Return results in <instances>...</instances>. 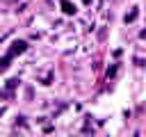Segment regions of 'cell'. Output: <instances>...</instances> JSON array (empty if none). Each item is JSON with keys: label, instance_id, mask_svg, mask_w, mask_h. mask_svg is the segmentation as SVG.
<instances>
[{"label": "cell", "instance_id": "obj_1", "mask_svg": "<svg viewBox=\"0 0 146 137\" xmlns=\"http://www.w3.org/2000/svg\"><path fill=\"white\" fill-rule=\"evenodd\" d=\"M23 50H25V41H16V43H14V48L9 50V57H14L16 53H23Z\"/></svg>", "mask_w": 146, "mask_h": 137}, {"label": "cell", "instance_id": "obj_2", "mask_svg": "<svg viewBox=\"0 0 146 137\" xmlns=\"http://www.w3.org/2000/svg\"><path fill=\"white\" fill-rule=\"evenodd\" d=\"M62 9H64L66 14H73V11H75V7H73L68 0H62Z\"/></svg>", "mask_w": 146, "mask_h": 137}, {"label": "cell", "instance_id": "obj_3", "mask_svg": "<svg viewBox=\"0 0 146 137\" xmlns=\"http://www.w3.org/2000/svg\"><path fill=\"white\" fill-rule=\"evenodd\" d=\"M135 18H137V9H132V11L125 16V21H135Z\"/></svg>", "mask_w": 146, "mask_h": 137}]
</instances>
